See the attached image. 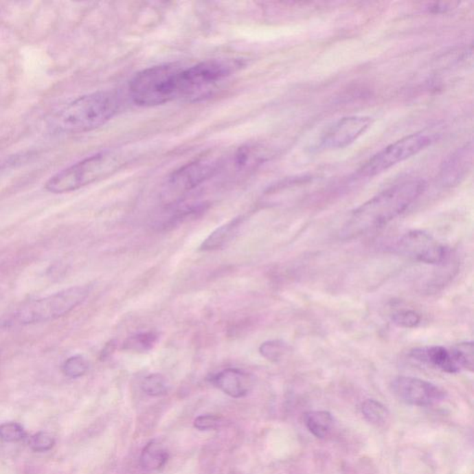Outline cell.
Listing matches in <instances>:
<instances>
[{"label":"cell","instance_id":"cell-10","mask_svg":"<svg viewBox=\"0 0 474 474\" xmlns=\"http://www.w3.org/2000/svg\"><path fill=\"white\" fill-rule=\"evenodd\" d=\"M391 390L401 401L418 407L433 406L446 398V393L438 385L419 378L396 377L391 383Z\"/></svg>","mask_w":474,"mask_h":474},{"label":"cell","instance_id":"cell-7","mask_svg":"<svg viewBox=\"0 0 474 474\" xmlns=\"http://www.w3.org/2000/svg\"><path fill=\"white\" fill-rule=\"evenodd\" d=\"M436 139L438 137L436 135L426 133H417L401 138L383 148L365 162L356 172V177L363 179L383 174L396 165L417 155L435 143Z\"/></svg>","mask_w":474,"mask_h":474},{"label":"cell","instance_id":"cell-2","mask_svg":"<svg viewBox=\"0 0 474 474\" xmlns=\"http://www.w3.org/2000/svg\"><path fill=\"white\" fill-rule=\"evenodd\" d=\"M118 109V98L114 93H91L76 98L60 109L53 116L52 127L65 134L92 131L110 121Z\"/></svg>","mask_w":474,"mask_h":474},{"label":"cell","instance_id":"cell-6","mask_svg":"<svg viewBox=\"0 0 474 474\" xmlns=\"http://www.w3.org/2000/svg\"><path fill=\"white\" fill-rule=\"evenodd\" d=\"M223 159L216 156H205L189 162L170 175L161 192L162 201L174 205L191 191L214 177L223 167Z\"/></svg>","mask_w":474,"mask_h":474},{"label":"cell","instance_id":"cell-25","mask_svg":"<svg viewBox=\"0 0 474 474\" xmlns=\"http://www.w3.org/2000/svg\"><path fill=\"white\" fill-rule=\"evenodd\" d=\"M26 433L23 426L16 422H6L0 425V440L6 443H15L23 440Z\"/></svg>","mask_w":474,"mask_h":474},{"label":"cell","instance_id":"cell-27","mask_svg":"<svg viewBox=\"0 0 474 474\" xmlns=\"http://www.w3.org/2000/svg\"><path fill=\"white\" fill-rule=\"evenodd\" d=\"M223 425V419L222 417L216 416V415H202L196 418L194 426L198 430L207 431L216 430L222 427Z\"/></svg>","mask_w":474,"mask_h":474},{"label":"cell","instance_id":"cell-21","mask_svg":"<svg viewBox=\"0 0 474 474\" xmlns=\"http://www.w3.org/2000/svg\"><path fill=\"white\" fill-rule=\"evenodd\" d=\"M142 390L146 395L159 396L166 395L170 390L169 383L162 374H149L143 380Z\"/></svg>","mask_w":474,"mask_h":474},{"label":"cell","instance_id":"cell-15","mask_svg":"<svg viewBox=\"0 0 474 474\" xmlns=\"http://www.w3.org/2000/svg\"><path fill=\"white\" fill-rule=\"evenodd\" d=\"M242 219L236 218L225 225L220 226L216 230L212 232L203 241L199 250L201 251H212L222 249L226 244L236 236L239 227H240Z\"/></svg>","mask_w":474,"mask_h":474},{"label":"cell","instance_id":"cell-8","mask_svg":"<svg viewBox=\"0 0 474 474\" xmlns=\"http://www.w3.org/2000/svg\"><path fill=\"white\" fill-rule=\"evenodd\" d=\"M240 66L236 60H210L186 69L180 74L179 98L196 97L232 76Z\"/></svg>","mask_w":474,"mask_h":474},{"label":"cell","instance_id":"cell-23","mask_svg":"<svg viewBox=\"0 0 474 474\" xmlns=\"http://www.w3.org/2000/svg\"><path fill=\"white\" fill-rule=\"evenodd\" d=\"M391 321L395 326L400 327V328L411 329L419 326L420 321H422V316L417 311L403 310L394 313Z\"/></svg>","mask_w":474,"mask_h":474},{"label":"cell","instance_id":"cell-3","mask_svg":"<svg viewBox=\"0 0 474 474\" xmlns=\"http://www.w3.org/2000/svg\"><path fill=\"white\" fill-rule=\"evenodd\" d=\"M125 163L126 156L124 154L118 151H103L60 170L47 181L45 188L52 194L78 190L110 177Z\"/></svg>","mask_w":474,"mask_h":474},{"label":"cell","instance_id":"cell-5","mask_svg":"<svg viewBox=\"0 0 474 474\" xmlns=\"http://www.w3.org/2000/svg\"><path fill=\"white\" fill-rule=\"evenodd\" d=\"M91 286L69 287L49 297L26 303L15 313L16 321L23 326L54 321L68 315L89 297Z\"/></svg>","mask_w":474,"mask_h":474},{"label":"cell","instance_id":"cell-20","mask_svg":"<svg viewBox=\"0 0 474 474\" xmlns=\"http://www.w3.org/2000/svg\"><path fill=\"white\" fill-rule=\"evenodd\" d=\"M260 355L271 362H278L289 351V345L282 340L266 341L258 348Z\"/></svg>","mask_w":474,"mask_h":474},{"label":"cell","instance_id":"cell-1","mask_svg":"<svg viewBox=\"0 0 474 474\" xmlns=\"http://www.w3.org/2000/svg\"><path fill=\"white\" fill-rule=\"evenodd\" d=\"M425 186V181L412 179L381 192L354 210L340 231L341 238H355L387 225L422 195Z\"/></svg>","mask_w":474,"mask_h":474},{"label":"cell","instance_id":"cell-9","mask_svg":"<svg viewBox=\"0 0 474 474\" xmlns=\"http://www.w3.org/2000/svg\"><path fill=\"white\" fill-rule=\"evenodd\" d=\"M396 250L401 255L429 265L444 266L451 260V250L439 243L426 232H407L396 243Z\"/></svg>","mask_w":474,"mask_h":474},{"label":"cell","instance_id":"cell-13","mask_svg":"<svg viewBox=\"0 0 474 474\" xmlns=\"http://www.w3.org/2000/svg\"><path fill=\"white\" fill-rule=\"evenodd\" d=\"M409 356L415 361L430 365L447 374H457L462 371V365L452 348L450 350L442 346L417 348L409 352Z\"/></svg>","mask_w":474,"mask_h":474},{"label":"cell","instance_id":"cell-24","mask_svg":"<svg viewBox=\"0 0 474 474\" xmlns=\"http://www.w3.org/2000/svg\"><path fill=\"white\" fill-rule=\"evenodd\" d=\"M455 354L459 359L462 370L473 372L474 366L473 343L463 342L458 343L452 348Z\"/></svg>","mask_w":474,"mask_h":474},{"label":"cell","instance_id":"cell-17","mask_svg":"<svg viewBox=\"0 0 474 474\" xmlns=\"http://www.w3.org/2000/svg\"><path fill=\"white\" fill-rule=\"evenodd\" d=\"M306 425L317 438H326L331 432L334 419L327 411H313L306 414Z\"/></svg>","mask_w":474,"mask_h":474},{"label":"cell","instance_id":"cell-19","mask_svg":"<svg viewBox=\"0 0 474 474\" xmlns=\"http://www.w3.org/2000/svg\"><path fill=\"white\" fill-rule=\"evenodd\" d=\"M362 414L369 422L377 426L385 425L390 419V411L380 402L374 399H367L361 407Z\"/></svg>","mask_w":474,"mask_h":474},{"label":"cell","instance_id":"cell-16","mask_svg":"<svg viewBox=\"0 0 474 474\" xmlns=\"http://www.w3.org/2000/svg\"><path fill=\"white\" fill-rule=\"evenodd\" d=\"M168 459L169 454L167 450L159 442L153 440L149 442L143 449L140 463L145 470L158 471L166 464Z\"/></svg>","mask_w":474,"mask_h":474},{"label":"cell","instance_id":"cell-26","mask_svg":"<svg viewBox=\"0 0 474 474\" xmlns=\"http://www.w3.org/2000/svg\"><path fill=\"white\" fill-rule=\"evenodd\" d=\"M29 444L36 452H47L55 446V438L46 432H39L32 436Z\"/></svg>","mask_w":474,"mask_h":474},{"label":"cell","instance_id":"cell-14","mask_svg":"<svg viewBox=\"0 0 474 474\" xmlns=\"http://www.w3.org/2000/svg\"><path fill=\"white\" fill-rule=\"evenodd\" d=\"M210 382L226 395L234 398L249 395L254 385L253 377L239 369L229 368L213 375Z\"/></svg>","mask_w":474,"mask_h":474},{"label":"cell","instance_id":"cell-4","mask_svg":"<svg viewBox=\"0 0 474 474\" xmlns=\"http://www.w3.org/2000/svg\"><path fill=\"white\" fill-rule=\"evenodd\" d=\"M181 71L174 64H164L140 71L130 82L132 100L137 105L153 106L179 98Z\"/></svg>","mask_w":474,"mask_h":474},{"label":"cell","instance_id":"cell-11","mask_svg":"<svg viewBox=\"0 0 474 474\" xmlns=\"http://www.w3.org/2000/svg\"><path fill=\"white\" fill-rule=\"evenodd\" d=\"M372 124L369 116L343 117L327 128L319 140V146L324 149L347 148L368 131Z\"/></svg>","mask_w":474,"mask_h":474},{"label":"cell","instance_id":"cell-18","mask_svg":"<svg viewBox=\"0 0 474 474\" xmlns=\"http://www.w3.org/2000/svg\"><path fill=\"white\" fill-rule=\"evenodd\" d=\"M159 339V335L155 332H139L128 337L124 341L122 348L124 350L133 352L144 353L153 350Z\"/></svg>","mask_w":474,"mask_h":474},{"label":"cell","instance_id":"cell-22","mask_svg":"<svg viewBox=\"0 0 474 474\" xmlns=\"http://www.w3.org/2000/svg\"><path fill=\"white\" fill-rule=\"evenodd\" d=\"M89 370V362L81 355L71 357L63 364V374L73 379L84 376Z\"/></svg>","mask_w":474,"mask_h":474},{"label":"cell","instance_id":"cell-12","mask_svg":"<svg viewBox=\"0 0 474 474\" xmlns=\"http://www.w3.org/2000/svg\"><path fill=\"white\" fill-rule=\"evenodd\" d=\"M473 164V142L460 146L447 157L441 165L440 181L447 188H454L463 182L470 174Z\"/></svg>","mask_w":474,"mask_h":474}]
</instances>
